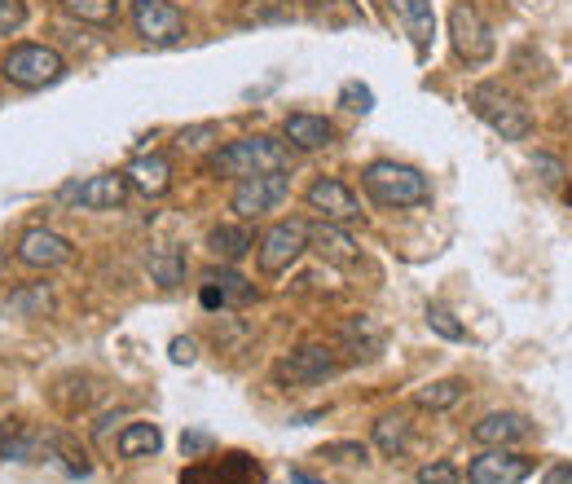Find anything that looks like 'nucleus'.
<instances>
[{
    "label": "nucleus",
    "instance_id": "obj_1",
    "mask_svg": "<svg viewBox=\"0 0 572 484\" xmlns=\"http://www.w3.org/2000/svg\"><path fill=\"white\" fill-rule=\"evenodd\" d=\"M361 185H366V194L383 207H423V203H432V185H427V176L418 168H410V163H396V159L370 163V168L361 172Z\"/></svg>",
    "mask_w": 572,
    "mask_h": 484
},
{
    "label": "nucleus",
    "instance_id": "obj_2",
    "mask_svg": "<svg viewBox=\"0 0 572 484\" xmlns=\"http://www.w3.org/2000/svg\"><path fill=\"white\" fill-rule=\"evenodd\" d=\"M291 163V150L286 141L278 137H242V141H229L225 150H216L212 159V172L216 176H234V181H247V176H264V172H286Z\"/></svg>",
    "mask_w": 572,
    "mask_h": 484
},
{
    "label": "nucleus",
    "instance_id": "obj_3",
    "mask_svg": "<svg viewBox=\"0 0 572 484\" xmlns=\"http://www.w3.org/2000/svg\"><path fill=\"white\" fill-rule=\"evenodd\" d=\"M467 106L476 110V115L498 132L502 141H524L528 132H533V115H528V106L502 84H476L467 93Z\"/></svg>",
    "mask_w": 572,
    "mask_h": 484
},
{
    "label": "nucleus",
    "instance_id": "obj_4",
    "mask_svg": "<svg viewBox=\"0 0 572 484\" xmlns=\"http://www.w3.org/2000/svg\"><path fill=\"white\" fill-rule=\"evenodd\" d=\"M0 75L18 88H44V84H58L66 75V62L58 49L49 44H14L0 62Z\"/></svg>",
    "mask_w": 572,
    "mask_h": 484
},
{
    "label": "nucleus",
    "instance_id": "obj_5",
    "mask_svg": "<svg viewBox=\"0 0 572 484\" xmlns=\"http://www.w3.org/2000/svg\"><path fill=\"white\" fill-rule=\"evenodd\" d=\"M449 40H454V53L467 66H480L493 58V27L484 22V14L471 0H454V9H449Z\"/></svg>",
    "mask_w": 572,
    "mask_h": 484
},
{
    "label": "nucleus",
    "instance_id": "obj_6",
    "mask_svg": "<svg viewBox=\"0 0 572 484\" xmlns=\"http://www.w3.org/2000/svg\"><path fill=\"white\" fill-rule=\"evenodd\" d=\"M132 27L154 49H168V44L185 40V14L168 5V0H132Z\"/></svg>",
    "mask_w": 572,
    "mask_h": 484
},
{
    "label": "nucleus",
    "instance_id": "obj_7",
    "mask_svg": "<svg viewBox=\"0 0 572 484\" xmlns=\"http://www.w3.org/2000/svg\"><path fill=\"white\" fill-rule=\"evenodd\" d=\"M128 172H102V176H84V181L62 185L58 198L71 207H84V212H106V207H124L128 198Z\"/></svg>",
    "mask_w": 572,
    "mask_h": 484
},
{
    "label": "nucleus",
    "instance_id": "obj_8",
    "mask_svg": "<svg viewBox=\"0 0 572 484\" xmlns=\"http://www.w3.org/2000/svg\"><path fill=\"white\" fill-rule=\"evenodd\" d=\"M304 247H308V225L304 220H278V225L269 229V234L260 238V247H256V260H260V273H282V269H291L295 260L304 256Z\"/></svg>",
    "mask_w": 572,
    "mask_h": 484
},
{
    "label": "nucleus",
    "instance_id": "obj_9",
    "mask_svg": "<svg viewBox=\"0 0 572 484\" xmlns=\"http://www.w3.org/2000/svg\"><path fill=\"white\" fill-rule=\"evenodd\" d=\"M286 194H291V181H286V172L247 176V181H238V190H234V212H238L242 220H256V216H264V212H273V207H278Z\"/></svg>",
    "mask_w": 572,
    "mask_h": 484
},
{
    "label": "nucleus",
    "instance_id": "obj_10",
    "mask_svg": "<svg viewBox=\"0 0 572 484\" xmlns=\"http://www.w3.org/2000/svg\"><path fill=\"white\" fill-rule=\"evenodd\" d=\"M304 198H308V207H313L322 220H335V225H357V220H361L357 194H352L344 181H335V176H317V181L308 185Z\"/></svg>",
    "mask_w": 572,
    "mask_h": 484
},
{
    "label": "nucleus",
    "instance_id": "obj_11",
    "mask_svg": "<svg viewBox=\"0 0 572 484\" xmlns=\"http://www.w3.org/2000/svg\"><path fill=\"white\" fill-rule=\"evenodd\" d=\"M528 476H533V458L511 449H484L467 467V484H524Z\"/></svg>",
    "mask_w": 572,
    "mask_h": 484
},
{
    "label": "nucleus",
    "instance_id": "obj_12",
    "mask_svg": "<svg viewBox=\"0 0 572 484\" xmlns=\"http://www.w3.org/2000/svg\"><path fill=\"white\" fill-rule=\"evenodd\" d=\"M260 462L251 454H225L220 462H194L181 471V484H260Z\"/></svg>",
    "mask_w": 572,
    "mask_h": 484
},
{
    "label": "nucleus",
    "instance_id": "obj_13",
    "mask_svg": "<svg viewBox=\"0 0 572 484\" xmlns=\"http://www.w3.org/2000/svg\"><path fill=\"white\" fill-rule=\"evenodd\" d=\"M335 370H339V357H335V348H326V344H300L278 361V379H286V383H322Z\"/></svg>",
    "mask_w": 572,
    "mask_h": 484
},
{
    "label": "nucleus",
    "instance_id": "obj_14",
    "mask_svg": "<svg viewBox=\"0 0 572 484\" xmlns=\"http://www.w3.org/2000/svg\"><path fill=\"white\" fill-rule=\"evenodd\" d=\"M75 256L71 238L53 234V229H27V234L18 238V260L31 264V269H58Z\"/></svg>",
    "mask_w": 572,
    "mask_h": 484
},
{
    "label": "nucleus",
    "instance_id": "obj_15",
    "mask_svg": "<svg viewBox=\"0 0 572 484\" xmlns=\"http://www.w3.org/2000/svg\"><path fill=\"white\" fill-rule=\"evenodd\" d=\"M533 436V423L524 414H511V410H498V414H484L476 427H471V440L476 445H489V449H506V445H520V440Z\"/></svg>",
    "mask_w": 572,
    "mask_h": 484
},
{
    "label": "nucleus",
    "instance_id": "obj_16",
    "mask_svg": "<svg viewBox=\"0 0 572 484\" xmlns=\"http://www.w3.org/2000/svg\"><path fill=\"white\" fill-rule=\"evenodd\" d=\"M308 247H313L326 264H335V269H352V264H357V256H361V247L335 225V220L308 225Z\"/></svg>",
    "mask_w": 572,
    "mask_h": 484
},
{
    "label": "nucleus",
    "instance_id": "obj_17",
    "mask_svg": "<svg viewBox=\"0 0 572 484\" xmlns=\"http://www.w3.org/2000/svg\"><path fill=\"white\" fill-rule=\"evenodd\" d=\"M339 344H344V352L352 361H374L383 352V344H388V330H383L374 317H348L344 326H339Z\"/></svg>",
    "mask_w": 572,
    "mask_h": 484
},
{
    "label": "nucleus",
    "instance_id": "obj_18",
    "mask_svg": "<svg viewBox=\"0 0 572 484\" xmlns=\"http://www.w3.org/2000/svg\"><path fill=\"white\" fill-rule=\"evenodd\" d=\"M282 137L291 141L295 150H326L330 141H335V124L322 119V115H308V110H300V115H286Z\"/></svg>",
    "mask_w": 572,
    "mask_h": 484
},
{
    "label": "nucleus",
    "instance_id": "obj_19",
    "mask_svg": "<svg viewBox=\"0 0 572 484\" xmlns=\"http://www.w3.org/2000/svg\"><path fill=\"white\" fill-rule=\"evenodd\" d=\"M256 300V286L238 273H207V286H203V308H225V304H251Z\"/></svg>",
    "mask_w": 572,
    "mask_h": 484
},
{
    "label": "nucleus",
    "instance_id": "obj_20",
    "mask_svg": "<svg viewBox=\"0 0 572 484\" xmlns=\"http://www.w3.org/2000/svg\"><path fill=\"white\" fill-rule=\"evenodd\" d=\"M128 181L137 185L141 194L159 198V194H168V185H172V163L163 159V154H137V159L128 163Z\"/></svg>",
    "mask_w": 572,
    "mask_h": 484
},
{
    "label": "nucleus",
    "instance_id": "obj_21",
    "mask_svg": "<svg viewBox=\"0 0 572 484\" xmlns=\"http://www.w3.org/2000/svg\"><path fill=\"white\" fill-rule=\"evenodd\" d=\"M396 9V18L405 22V31H410V40L418 49H427L436 36V14H432V0H388Z\"/></svg>",
    "mask_w": 572,
    "mask_h": 484
},
{
    "label": "nucleus",
    "instance_id": "obj_22",
    "mask_svg": "<svg viewBox=\"0 0 572 484\" xmlns=\"http://www.w3.org/2000/svg\"><path fill=\"white\" fill-rule=\"evenodd\" d=\"M295 18L291 0H242L238 5V22L242 27H282Z\"/></svg>",
    "mask_w": 572,
    "mask_h": 484
},
{
    "label": "nucleus",
    "instance_id": "obj_23",
    "mask_svg": "<svg viewBox=\"0 0 572 484\" xmlns=\"http://www.w3.org/2000/svg\"><path fill=\"white\" fill-rule=\"evenodd\" d=\"M115 449H119V458H150L163 449V432L154 423H128L124 432H119Z\"/></svg>",
    "mask_w": 572,
    "mask_h": 484
},
{
    "label": "nucleus",
    "instance_id": "obj_24",
    "mask_svg": "<svg viewBox=\"0 0 572 484\" xmlns=\"http://www.w3.org/2000/svg\"><path fill=\"white\" fill-rule=\"evenodd\" d=\"M251 247V229L247 225H216L212 234H207V251H212L216 260H242Z\"/></svg>",
    "mask_w": 572,
    "mask_h": 484
},
{
    "label": "nucleus",
    "instance_id": "obj_25",
    "mask_svg": "<svg viewBox=\"0 0 572 484\" xmlns=\"http://www.w3.org/2000/svg\"><path fill=\"white\" fill-rule=\"evenodd\" d=\"M40 454V436L22 423H0V458L5 462H31Z\"/></svg>",
    "mask_w": 572,
    "mask_h": 484
},
{
    "label": "nucleus",
    "instance_id": "obj_26",
    "mask_svg": "<svg viewBox=\"0 0 572 484\" xmlns=\"http://www.w3.org/2000/svg\"><path fill=\"white\" fill-rule=\"evenodd\" d=\"M313 22L326 31H344V27H361L366 14L352 0H313Z\"/></svg>",
    "mask_w": 572,
    "mask_h": 484
},
{
    "label": "nucleus",
    "instance_id": "obj_27",
    "mask_svg": "<svg viewBox=\"0 0 572 484\" xmlns=\"http://www.w3.org/2000/svg\"><path fill=\"white\" fill-rule=\"evenodd\" d=\"M374 445L388 458L405 454V449H410V423H405V414H383L379 423H374Z\"/></svg>",
    "mask_w": 572,
    "mask_h": 484
},
{
    "label": "nucleus",
    "instance_id": "obj_28",
    "mask_svg": "<svg viewBox=\"0 0 572 484\" xmlns=\"http://www.w3.org/2000/svg\"><path fill=\"white\" fill-rule=\"evenodd\" d=\"M150 278L163 286V291H172V286L185 282V251L181 247H159L150 256Z\"/></svg>",
    "mask_w": 572,
    "mask_h": 484
},
{
    "label": "nucleus",
    "instance_id": "obj_29",
    "mask_svg": "<svg viewBox=\"0 0 572 484\" xmlns=\"http://www.w3.org/2000/svg\"><path fill=\"white\" fill-rule=\"evenodd\" d=\"M462 392H467V383L462 379H440V383H427V388L414 392V405L418 410H449V405L462 401Z\"/></svg>",
    "mask_w": 572,
    "mask_h": 484
},
{
    "label": "nucleus",
    "instance_id": "obj_30",
    "mask_svg": "<svg viewBox=\"0 0 572 484\" xmlns=\"http://www.w3.org/2000/svg\"><path fill=\"white\" fill-rule=\"evenodd\" d=\"M62 9L80 22H93V27H110L119 18V0H62Z\"/></svg>",
    "mask_w": 572,
    "mask_h": 484
},
{
    "label": "nucleus",
    "instance_id": "obj_31",
    "mask_svg": "<svg viewBox=\"0 0 572 484\" xmlns=\"http://www.w3.org/2000/svg\"><path fill=\"white\" fill-rule=\"evenodd\" d=\"M9 308L14 313H40V308H49V286L36 282L31 291H14L9 295Z\"/></svg>",
    "mask_w": 572,
    "mask_h": 484
},
{
    "label": "nucleus",
    "instance_id": "obj_32",
    "mask_svg": "<svg viewBox=\"0 0 572 484\" xmlns=\"http://www.w3.org/2000/svg\"><path fill=\"white\" fill-rule=\"evenodd\" d=\"M427 326H432L440 339H467V330H462V322H454V313H449V308H440V304L427 308Z\"/></svg>",
    "mask_w": 572,
    "mask_h": 484
},
{
    "label": "nucleus",
    "instance_id": "obj_33",
    "mask_svg": "<svg viewBox=\"0 0 572 484\" xmlns=\"http://www.w3.org/2000/svg\"><path fill=\"white\" fill-rule=\"evenodd\" d=\"M418 484H462V476H458V467L454 462H427V467H418V476H414Z\"/></svg>",
    "mask_w": 572,
    "mask_h": 484
},
{
    "label": "nucleus",
    "instance_id": "obj_34",
    "mask_svg": "<svg viewBox=\"0 0 572 484\" xmlns=\"http://www.w3.org/2000/svg\"><path fill=\"white\" fill-rule=\"evenodd\" d=\"M339 102H344L348 110H357V115H370V110H374V93H370L366 84L348 80V84H344V93H339Z\"/></svg>",
    "mask_w": 572,
    "mask_h": 484
},
{
    "label": "nucleus",
    "instance_id": "obj_35",
    "mask_svg": "<svg viewBox=\"0 0 572 484\" xmlns=\"http://www.w3.org/2000/svg\"><path fill=\"white\" fill-rule=\"evenodd\" d=\"M533 172L542 176V185H550V190H555V185H564V176H568L564 159H555V154H537V159H533Z\"/></svg>",
    "mask_w": 572,
    "mask_h": 484
},
{
    "label": "nucleus",
    "instance_id": "obj_36",
    "mask_svg": "<svg viewBox=\"0 0 572 484\" xmlns=\"http://www.w3.org/2000/svg\"><path fill=\"white\" fill-rule=\"evenodd\" d=\"M22 22H27V5L22 0H0V36H14Z\"/></svg>",
    "mask_w": 572,
    "mask_h": 484
},
{
    "label": "nucleus",
    "instance_id": "obj_37",
    "mask_svg": "<svg viewBox=\"0 0 572 484\" xmlns=\"http://www.w3.org/2000/svg\"><path fill=\"white\" fill-rule=\"evenodd\" d=\"M212 449H216V440L207 432H185L181 436V454L185 458H203V454H212Z\"/></svg>",
    "mask_w": 572,
    "mask_h": 484
},
{
    "label": "nucleus",
    "instance_id": "obj_38",
    "mask_svg": "<svg viewBox=\"0 0 572 484\" xmlns=\"http://www.w3.org/2000/svg\"><path fill=\"white\" fill-rule=\"evenodd\" d=\"M207 137H216V124H194V128H185L176 141H181V150H203Z\"/></svg>",
    "mask_w": 572,
    "mask_h": 484
},
{
    "label": "nucleus",
    "instance_id": "obj_39",
    "mask_svg": "<svg viewBox=\"0 0 572 484\" xmlns=\"http://www.w3.org/2000/svg\"><path fill=\"white\" fill-rule=\"evenodd\" d=\"M172 361H176V366H194V357H198V344H194V339H172Z\"/></svg>",
    "mask_w": 572,
    "mask_h": 484
},
{
    "label": "nucleus",
    "instance_id": "obj_40",
    "mask_svg": "<svg viewBox=\"0 0 572 484\" xmlns=\"http://www.w3.org/2000/svg\"><path fill=\"white\" fill-rule=\"evenodd\" d=\"M322 454H330V458H366V445H330V449H322Z\"/></svg>",
    "mask_w": 572,
    "mask_h": 484
},
{
    "label": "nucleus",
    "instance_id": "obj_41",
    "mask_svg": "<svg viewBox=\"0 0 572 484\" xmlns=\"http://www.w3.org/2000/svg\"><path fill=\"white\" fill-rule=\"evenodd\" d=\"M546 484H572V467H555V471H546Z\"/></svg>",
    "mask_w": 572,
    "mask_h": 484
},
{
    "label": "nucleus",
    "instance_id": "obj_42",
    "mask_svg": "<svg viewBox=\"0 0 572 484\" xmlns=\"http://www.w3.org/2000/svg\"><path fill=\"white\" fill-rule=\"evenodd\" d=\"M564 198H568V207H572V185H568V190H564Z\"/></svg>",
    "mask_w": 572,
    "mask_h": 484
},
{
    "label": "nucleus",
    "instance_id": "obj_43",
    "mask_svg": "<svg viewBox=\"0 0 572 484\" xmlns=\"http://www.w3.org/2000/svg\"><path fill=\"white\" fill-rule=\"evenodd\" d=\"M0 273H5V251H0Z\"/></svg>",
    "mask_w": 572,
    "mask_h": 484
}]
</instances>
